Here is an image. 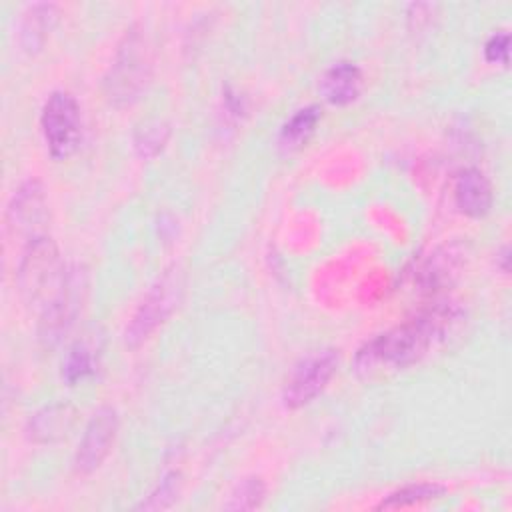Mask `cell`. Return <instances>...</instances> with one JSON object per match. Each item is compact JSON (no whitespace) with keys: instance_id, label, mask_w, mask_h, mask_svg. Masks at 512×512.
<instances>
[{"instance_id":"ffe728a7","label":"cell","mask_w":512,"mask_h":512,"mask_svg":"<svg viewBox=\"0 0 512 512\" xmlns=\"http://www.w3.org/2000/svg\"><path fill=\"white\" fill-rule=\"evenodd\" d=\"M92 372V356L84 346H74L66 358L64 364V378L70 384H76L78 380L86 378Z\"/></svg>"},{"instance_id":"7c38bea8","label":"cell","mask_w":512,"mask_h":512,"mask_svg":"<svg viewBox=\"0 0 512 512\" xmlns=\"http://www.w3.org/2000/svg\"><path fill=\"white\" fill-rule=\"evenodd\" d=\"M76 420V412L70 404H50L38 410L26 426L28 438L40 444L58 442L68 436Z\"/></svg>"},{"instance_id":"30bf717a","label":"cell","mask_w":512,"mask_h":512,"mask_svg":"<svg viewBox=\"0 0 512 512\" xmlns=\"http://www.w3.org/2000/svg\"><path fill=\"white\" fill-rule=\"evenodd\" d=\"M454 202L470 218L486 216L494 202L492 184L486 174L478 168H464L454 182Z\"/></svg>"},{"instance_id":"277c9868","label":"cell","mask_w":512,"mask_h":512,"mask_svg":"<svg viewBox=\"0 0 512 512\" xmlns=\"http://www.w3.org/2000/svg\"><path fill=\"white\" fill-rule=\"evenodd\" d=\"M88 294V270L82 264L66 266L56 292L42 306L38 336L44 346H56L76 322Z\"/></svg>"},{"instance_id":"9c48e42d","label":"cell","mask_w":512,"mask_h":512,"mask_svg":"<svg viewBox=\"0 0 512 512\" xmlns=\"http://www.w3.org/2000/svg\"><path fill=\"white\" fill-rule=\"evenodd\" d=\"M118 426V412L112 406H102L92 414L74 454V470L78 474H90L100 468L116 440Z\"/></svg>"},{"instance_id":"8fae6325","label":"cell","mask_w":512,"mask_h":512,"mask_svg":"<svg viewBox=\"0 0 512 512\" xmlns=\"http://www.w3.org/2000/svg\"><path fill=\"white\" fill-rule=\"evenodd\" d=\"M322 98L334 106H346L360 96L362 72L354 62H336L320 78Z\"/></svg>"},{"instance_id":"4fadbf2b","label":"cell","mask_w":512,"mask_h":512,"mask_svg":"<svg viewBox=\"0 0 512 512\" xmlns=\"http://www.w3.org/2000/svg\"><path fill=\"white\" fill-rule=\"evenodd\" d=\"M58 20V8L54 4H32L24 10L20 20V44L28 54L38 52L50 36Z\"/></svg>"},{"instance_id":"9a60e30c","label":"cell","mask_w":512,"mask_h":512,"mask_svg":"<svg viewBox=\"0 0 512 512\" xmlns=\"http://www.w3.org/2000/svg\"><path fill=\"white\" fill-rule=\"evenodd\" d=\"M442 496H444V488L438 484H428V482L408 484V486L388 494L376 508L378 510H398V508L424 504V502H430V500H436Z\"/></svg>"},{"instance_id":"ac0fdd59","label":"cell","mask_w":512,"mask_h":512,"mask_svg":"<svg viewBox=\"0 0 512 512\" xmlns=\"http://www.w3.org/2000/svg\"><path fill=\"white\" fill-rule=\"evenodd\" d=\"M170 136V128L168 124L160 122V120H152L146 122L144 126H140L134 134V148L142 158H154L156 154L162 152V148L166 146Z\"/></svg>"},{"instance_id":"3957f363","label":"cell","mask_w":512,"mask_h":512,"mask_svg":"<svg viewBox=\"0 0 512 512\" xmlns=\"http://www.w3.org/2000/svg\"><path fill=\"white\" fill-rule=\"evenodd\" d=\"M184 294V270L178 264H172L162 272V276L152 284L140 306L136 308L130 324L124 332V342L130 348L146 342L152 332L162 326L170 314L178 308Z\"/></svg>"},{"instance_id":"7a4b0ae2","label":"cell","mask_w":512,"mask_h":512,"mask_svg":"<svg viewBox=\"0 0 512 512\" xmlns=\"http://www.w3.org/2000/svg\"><path fill=\"white\" fill-rule=\"evenodd\" d=\"M152 58L144 34L136 28L126 32L106 76V94L112 104L134 102L150 82Z\"/></svg>"},{"instance_id":"6da1fadb","label":"cell","mask_w":512,"mask_h":512,"mask_svg":"<svg viewBox=\"0 0 512 512\" xmlns=\"http://www.w3.org/2000/svg\"><path fill=\"white\" fill-rule=\"evenodd\" d=\"M456 314L450 306H434L414 320L378 334L356 354V370L372 376L382 370H398L418 362L454 324Z\"/></svg>"},{"instance_id":"5b68a950","label":"cell","mask_w":512,"mask_h":512,"mask_svg":"<svg viewBox=\"0 0 512 512\" xmlns=\"http://www.w3.org/2000/svg\"><path fill=\"white\" fill-rule=\"evenodd\" d=\"M64 270L66 266L60 264V254L54 240L46 234L32 238L30 242H26L16 270L20 296L30 304H36L40 300H44L46 304L48 298L56 292Z\"/></svg>"},{"instance_id":"e0dca14e","label":"cell","mask_w":512,"mask_h":512,"mask_svg":"<svg viewBox=\"0 0 512 512\" xmlns=\"http://www.w3.org/2000/svg\"><path fill=\"white\" fill-rule=\"evenodd\" d=\"M266 498V484L258 476H250L240 480L228 496L224 504L226 510H254Z\"/></svg>"},{"instance_id":"d6986e66","label":"cell","mask_w":512,"mask_h":512,"mask_svg":"<svg viewBox=\"0 0 512 512\" xmlns=\"http://www.w3.org/2000/svg\"><path fill=\"white\" fill-rule=\"evenodd\" d=\"M180 474L178 472H168L160 484L156 486V490L146 498L142 500L136 510H164V508H170L176 500H178V494H180Z\"/></svg>"},{"instance_id":"5bb4252c","label":"cell","mask_w":512,"mask_h":512,"mask_svg":"<svg viewBox=\"0 0 512 512\" xmlns=\"http://www.w3.org/2000/svg\"><path fill=\"white\" fill-rule=\"evenodd\" d=\"M320 108L316 104H310L306 108H300L292 114V118L282 126L280 130V146L284 150H296L302 144L308 142L312 132L316 130V124L320 122Z\"/></svg>"},{"instance_id":"ba28073f","label":"cell","mask_w":512,"mask_h":512,"mask_svg":"<svg viewBox=\"0 0 512 512\" xmlns=\"http://www.w3.org/2000/svg\"><path fill=\"white\" fill-rule=\"evenodd\" d=\"M48 218V198L40 180L32 178L20 184L14 192L8 210H6V226L8 232L16 238V234L32 238L44 236V224Z\"/></svg>"},{"instance_id":"44dd1931","label":"cell","mask_w":512,"mask_h":512,"mask_svg":"<svg viewBox=\"0 0 512 512\" xmlns=\"http://www.w3.org/2000/svg\"><path fill=\"white\" fill-rule=\"evenodd\" d=\"M508 52H510V34L506 30L494 32L488 38V42L484 44V58L490 64L506 66L508 64Z\"/></svg>"},{"instance_id":"52a82bcc","label":"cell","mask_w":512,"mask_h":512,"mask_svg":"<svg viewBox=\"0 0 512 512\" xmlns=\"http://www.w3.org/2000/svg\"><path fill=\"white\" fill-rule=\"evenodd\" d=\"M338 370V352L334 348H322L306 354L292 368L284 390L282 402L290 410H298L318 398L332 376Z\"/></svg>"},{"instance_id":"7402d4cb","label":"cell","mask_w":512,"mask_h":512,"mask_svg":"<svg viewBox=\"0 0 512 512\" xmlns=\"http://www.w3.org/2000/svg\"><path fill=\"white\" fill-rule=\"evenodd\" d=\"M500 256H502V264H500V268H502V272H508V258H510V256H508V248H504Z\"/></svg>"},{"instance_id":"2e32d148","label":"cell","mask_w":512,"mask_h":512,"mask_svg":"<svg viewBox=\"0 0 512 512\" xmlns=\"http://www.w3.org/2000/svg\"><path fill=\"white\" fill-rule=\"evenodd\" d=\"M462 252L454 246H446L444 250H438L422 268V282L432 290V286L446 284L452 276H456L462 260Z\"/></svg>"},{"instance_id":"8992f818","label":"cell","mask_w":512,"mask_h":512,"mask_svg":"<svg viewBox=\"0 0 512 512\" xmlns=\"http://www.w3.org/2000/svg\"><path fill=\"white\" fill-rule=\"evenodd\" d=\"M40 130L54 160H66L76 152L82 136V116L70 92L56 90L46 98L40 112Z\"/></svg>"}]
</instances>
